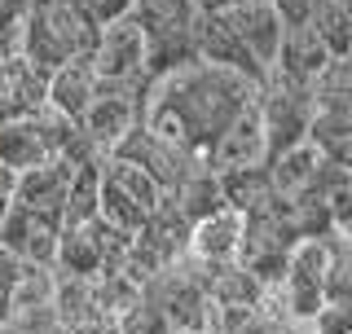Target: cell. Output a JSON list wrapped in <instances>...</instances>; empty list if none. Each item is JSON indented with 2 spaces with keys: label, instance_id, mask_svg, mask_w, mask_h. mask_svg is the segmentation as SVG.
<instances>
[{
  "label": "cell",
  "instance_id": "obj_3",
  "mask_svg": "<svg viewBox=\"0 0 352 334\" xmlns=\"http://www.w3.org/2000/svg\"><path fill=\"white\" fill-rule=\"evenodd\" d=\"M163 203H168V189L154 181L146 167L119 159V154H106L102 163V220L106 225L137 238L163 211Z\"/></svg>",
  "mask_w": 352,
  "mask_h": 334
},
{
  "label": "cell",
  "instance_id": "obj_27",
  "mask_svg": "<svg viewBox=\"0 0 352 334\" xmlns=\"http://www.w3.org/2000/svg\"><path fill=\"white\" fill-rule=\"evenodd\" d=\"M330 220H335L339 238H352V185H344V189L330 194Z\"/></svg>",
  "mask_w": 352,
  "mask_h": 334
},
{
  "label": "cell",
  "instance_id": "obj_1",
  "mask_svg": "<svg viewBox=\"0 0 352 334\" xmlns=\"http://www.w3.org/2000/svg\"><path fill=\"white\" fill-rule=\"evenodd\" d=\"M260 88L264 84L229 71V66L198 58V62L181 66V71H168L150 84L141 124L150 132H159L163 141H172L176 150L207 163V154L216 150L225 128L256 102Z\"/></svg>",
  "mask_w": 352,
  "mask_h": 334
},
{
  "label": "cell",
  "instance_id": "obj_25",
  "mask_svg": "<svg viewBox=\"0 0 352 334\" xmlns=\"http://www.w3.org/2000/svg\"><path fill=\"white\" fill-rule=\"evenodd\" d=\"M115 330H119V334H168L172 326H168V317H163L159 308H154L150 299H146V291H141L137 304H132L128 313L115 321Z\"/></svg>",
  "mask_w": 352,
  "mask_h": 334
},
{
  "label": "cell",
  "instance_id": "obj_5",
  "mask_svg": "<svg viewBox=\"0 0 352 334\" xmlns=\"http://www.w3.org/2000/svg\"><path fill=\"white\" fill-rule=\"evenodd\" d=\"M93 66H97V75L110 80V84H141V88L154 84L150 80V36H146V27L137 22V14H128V18L102 27Z\"/></svg>",
  "mask_w": 352,
  "mask_h": 334
},
{
  "label": "cell",
  "instance_id": "obj_19",
  "mask_svg": "<svg viewBox=\"0 0 352 334\" xmlns=\"http://www.w3.org/2000/svg\"><path fill=\"white\" fill-rule=\"evenodd\" d=\"M322 163L326 154L313 146V141H304V146L278 154V159L269 163V176H273V189H278L282 198H300L308 189H317V176H322Z\"/></svg>",
  "mask_w": 352,
  "mask_h": 334
},
{
  "label": "cell",
  "instance_id": "obj_29",
  "mask_svg": "<svg viewBox=\"0 0 352 334\" xmlns=\"http://www.w3.org/2000/svg\"><path fill=\"white\" fill-rule=\"evenodd\" d=\"M18 189V172H9L5 163H0V194H14Z\"/></svg>",
  "mask_w": 352,
  "mask_h": 334
},
{
  "label": "cell",
  "instance_id": "obj_21",
  "mask_svg": "<svg viewBox=\"0 0 352 334\" xmlns=\"http://www.w3.org/2000/svg\"><path fill=\"white\" fill-rule=\"evenodd\" d=\"M220 185H225V203L238 207L242 216H247L251 207H260L269 194H278V189H273L269 167H238V172H220Z\"/></svg>",
  "mask_w": 352,
  "mask_h": 334
},
{
  "label": "cell",
  "instance_id": "obj_18",
  "mask_svg": "<svg viewBox=\"0 0 352 334\" xmlns=\"http://www.w3.org/2000/svg\"><path fill=\"white\" fill-rule=\"evenodd\" d=\"M49 141H44V132L36 124V115L31 119H9V124H0V163L9 167V172H31V167L49 163Z\"/></svg>",
  "mask_w": 352,
  "mask_h": 334
},
{
  "label": "cell",
  "instance_id": "obj_11",
  "mask_svg": "<svg viewBox=\"0 0 352 334\" xmlns=\"http://www.w3.org/2000/svg\"><path fill=\"white\" fill-rule=\"evenodd\" d=\"M198 58L216 62V66H229V71L247 75V80H256V84H269V71L251 58V49L238 40L234 22L225 14H198Z\"/></svg>",
  "mask_w": 352,
  "mask_h": 334
},
{
  "label": "cell",
  "instance_id": "obj_28",
  "mask_svg": "<svg viewBox=\"0 0 352 334\" xmlns=\"http://www.w3.org/2000/svg\"><path fill=\"white\" fill-rule=\"evenodd\" d=\"M198 14H225V9H234L238 0H194Z\"/></svg>",
  "mask_w": 352,
  "mask_h": 334
},
{
  "label": "cell",
  "instance_id": "obj_7",
  "mask_svg": "<svg viewBox=\"0 0 352 334\" xmlns=\"http://www.w3.org/2000/svg\"><path fill=\"white\" fill-rule=\"evenodd\" d=\"M66 220L49 216V211H31L14 203L0 225V251H9L22 264H40V269H53L58 264V247H62Z\"/></svg>",
  "mask_w": 352,
  "mask_h": 334
},
{
  "label": "cell",
  "instance_id": "obj_13",
  "mask_svg": "<svg viewBox=\"0 0 352 334\" xmlns=\"http://www.w3.org/2000/svg\"><path fill=\"white\" fill-rule=\"evenodd\" d=\"M75 167L71 159H49L40 167L18 176V189H14V203L31 207V211H49V216H62L66 220V198H71V181H75Z\"/></svg>",
  "mask_w": 352,
  "mask_h": 334
},
{
  "label": "cell",
  "instance_id": "obj_24",
  "mask_svg": "<svg viewBox=\"0 0 352 334\" xmlns=\"http://www.w3.org/2000/svg\"><path fill=\"white\" fill-rule=\"evenodd\" d=\"M313 31L326 40V49L335 53V58H348L352 53V14L339 0H322L313 14Z\"/></svg>",
  "mask_w": 352,
  "mask_h": 334
},
{
  "label": "cell",
  "instance_id": "obj_12",
  "mask_svg": "<svg viewBox=\"0 0 352 334\" xmlns=\"http://www.w3.org/2000/svg\"><path fill=\"white\" fill-rule=\"evenodd\" d=\"M242 233H247V216L238 207H220L216 216L198 220L190 233V260L198 264H234L242 255Z\"/></svg>",
  "mask_w": 352,
  "mask_h": 334
},
{
  "label": "cell",
  "instance_id": "obj_8",
  "mask_svg": "<svg viewBox=\"0 0 352 334\" xmlns=\"http://www.w3.org/2000/svg\"><path fill=\"white\" fill-rule=\"evenodd\" d=\"M110 154H119V159H128V163L146 167V172H150L163 189H168V194L185 181V176H190V167H194V163H203V159H194V154L176 150L172 141H163L159 132H150L146 124H137V128H132V132H128V137L119 141V146L110 150Z\"/></svg>",
  "mask_w": 352,
  "mask_h": 334
},
{
  "label": "cell",
  "instance_id": "obj_31",
  "mask_svg": "<svg viewBox=\"0 0 352 334\" xmlns=\"http://www.w3.org/2000/svg\"><path fill=\"white\" fill-rule=\"evenodd\" d=\"M238 5H273V0H238Z\"/></svg>",
  "mask_w": 352,
  "mask_h": 334
},
{
  "label": "cell",
  "instance_id": "obj_10",
  "mask_svg": "<svg viewBox=\"0 0 352 334\" xmlns=\"http://www.w3.org/2000/svg\"><path fill=\"white\" fill-rule=\"evenodd\" d=\"M44 106H49V71H40L31 58L0 62V124L31 119Z\"/></svg>",
  "mask_w": 352,
  "mask_h": 334
},
{
  "label": "cell",
  "instance_id": "obj_2",
  "mask_svg": "<svg viewBox=\"0 0 352 334\" xmlns=\"http://www.w3.org/2000/svg\"><path fill=\"white\" fill-rule=\"evenodd\" d=\"M97 40H102V27L84 14V9L66 5V0H40L36 18H31L27 31V49L22 58H31L40 71H58V66L75 62V58H93Z\"/></svg>",
  "mask_w": 352,
  "mask_h": 334
},
{
  "label": "cell",
  "instance_id": "obj_6",
  "mask_svg": "<svg viewBox=\"0 0 352 334\" xmlns=\"http://www.w3.org/2000/svg\"><path fill=\"white\" fill-rule=\"evenodd\" d=\"M146 93L150 88H141V84H110V80H102V88H97L93 106H88V115L80 124L84 137L93 141L102 154H110L132 128L141 124V115H146Z\"/></svg>",
  "mask_w": 352,
  "mask_h": 334
},
{
  "label": "cell",
  "instance_id": "obj_9",
  "mask_svg": "<svg viewBox=\"0 0 352 334\" xmlns=\"http://www.w3.org/2000/svg\"><path fill=\"white\" fill-rule=\"evenodd\" d=\"M207 167L216 172H238V167H269V132H264V110L260 97L251 102L234 124L225 128V137L216 141V150L207 154Z\"/></svg>",
  "mask_w": 352,
  "mask_h": 334
},
{
  "label": "cell",
  "instance_id": "obj_23",
  "mask_svg": "<svg viewBox=\"0 0 352 334\" xmlns=\"http://www.w3.org/2000/svg\"><path fill=\"white\" fill-rule=\"evenodd\" d=\"M36 9H40V0H0V62L22 58Z\"/></svg>",
  "mask_w": 352,
  "mask_h": 334
},
{
  "label": "cell",
  "instance_id": "obj_15",
  "mask_svg": "<svg viewBox=\"0 0 352 334\" xmlns=\"http://www.w3.org/2000/svg\"><path fill=\"white\" fill-rule=\"evenodd\" d=\"M330 58H335V53L326 49V40L317 36L313 27H295V31H286V40H282L278 66H273V80L313 88V84H317V75H322L326 66H330Z\"/></svg>",
  "mask_w": 352,
  "mask_h": 334
},
{
  "label": "cell",
  "instance_id": "obj_14",
  "mask_svg": "<svg viewBox=\"0 0 352 334\" xmlns=\"http://www.w3.org/2000/svg\"><path fill=\"white\" fill-rule=\"evenodd\" d=\"M225 18L234 22L238 40L251 49V58L273 75L278 53H282V40H286V22L278 18V9L273 5H234V9H225Z\"/></svg>",
  "mask_w": 352,
  "mask_h": 334
},
{
  "label": "cell",
  "instance_id": "obj_32",
  "mask_svg": "<svg viewBox=\"0 0 352 334\" xmlns=\"http://www.w3.org/2000/svg\"><path fill=\"white\" fill-rule=\"evenodd\" d=\"M198 334H220V330H198Z\"/></svg>",
  "mask_w": 352,
  "mask_h": 334
},
{
  "label": "cell",
  "instance_id": "obj_30",
  "mask_svg": "<svg viewBox=\"0 0 352 334\" xmlns=\"http://www.w3.org/2000/svg\"><path fill=\"white\" fill-rule=\"evenodd\" d=\"M282 334H322V330H317V321H291Z\"/></svg>",
  "mask_w": 352,
  "mask_h": 334
},
{
  "label": "cell",
  "instance_id": "obj_4",
  "mask_svg": "<svg viewBox=\"0 0 352 334\" xmlns=\"http://www.w3.org/2000/svg\"><path fill=\"white\" fill-rule=\"evenodd\" d=\"M260 110H264V132H269V163L313 137V119H317L313 88L269 75V84L260 88Z\"/></svg>",
  "mask_w": 352,
  "mask_h": 334
},
{
  "label": "cell",
  "instance_id": "obj_26",
  "mask_svg": "<svg viewBox=\"0 0 352 334\" xmlns=\"http://www.w3.org/2000/svg\"><path fill=\"white\" fill-rule=\"evenodd\" d=\"M322 0H273V9H278V18L286 22V31L295 27H313V14Z\"/></svg>",
  "mask_w": 352,
  "mask_h": 334
},
{
  "label": "cell",
  "instance_id": "obj_33",
  "mask_svg": "<svg viewBox=\"0 0 352 334\" xmlns=\"http://www.w3.org/2000/svg\"><path fill=\"white\" fill-rule=\"evenodd\" d=\"M168 334H181V330H168Z\"/></svg>",
  "mask_w": 352,
  "mask_h": 334
},
{
  "label": "cell",
  "instance_id": "obj_20",
  "mask_svg": "<svg viewBox=\"0 0 352 334\" xmlns=\"http://www.w3.org/2000/svg\"><path fill=\"white\" fill-rule=\"evenodd\" d=\"M102 163H106V154L75 167L71 198H66V225H88V220L102 216Z\"/></svg>",
  "mask_w": 352,
  "mask_h": 334
},
{
  "label": "cell",
  "instance_id": "obj_16",
  "mask_svg": "<svg viewBox=\"0 0 352 334\" xmlns=\"http://www.w3.org/2000/svg\"><path fill=\"white\" fill-rule=\"evenodd\" d=\"M97 88H102V75H97L93 58H75V62H66L49 75V106L58 110V115L75 119V124H84Z\"/></svg>",
  "mask_w": 352,
  "mask_h": 334
},
{
  "label": "cell",
  "instance_id": "obj_17",
  "mask_svg": "<svg viewBox=\"0 0 352 334\" xmlns=\"http://www.w3.org/2000/svg\"><path fill=\"white\" fill-rule=\"evenodd\" d=\"M168 198L181 207V216L190 220V225H198V220H207V216H216L220 207H229V203H225V185H220V172H216V167H207V163H194L190 176H185V181L176 185Z\"/></svg>",
  "mask_w": 352,
  "mask_h": 334
},
{
  "label": "cell",
  "instance_id": "obj_22",
  "mask_svg": "<svg viewBox=\"0 0 352 334\" xmlns=\"http://www.w3.org/2000/svg\"><path fill=\"white\" fill-rule=\"evenodd\" d=\"M313 97H317V110L352 115V53L348 58H330V66L313 84Z\"/></svg>",
  "mask_w": 352,
  "mask_h": 334
}]
</instances>
